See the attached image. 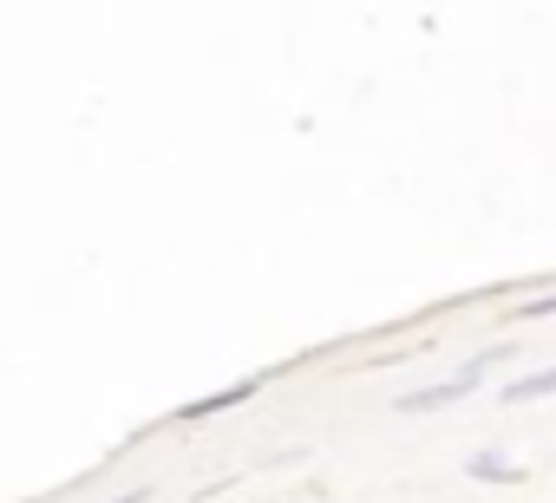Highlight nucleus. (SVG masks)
Segmentation results:
<instances>
[{
  "label": "nucleus",
  "instance_id": "5",
  "mask_svg": "<svg viewBox=\"0 0 556 503\" xmlns=\"http://www.w3.org/2000/svg\"><path fill=\"white\" fill-rule=\"evenodd\" d=\"M144 496H151V490H131V496H118V503H144Z\"/></svg>",
  "mask_w": 556,
  "mask_h": 503
},
{
  "label": "nucleus",
  "instance_id": "4",
  "mask_svg": "<svg viewBox=\"0 0 556 503\" xmlns=\"http://www.w3.org/2000/svg\"><path fill=\"white\" fill-rule=\"evenodd\" d=\"M549 314H556V295H536V301L517 308V321H549Z\"/></svg>",
  "mask_w": 556,
  "mask_h": 503
},
{
  "label": "nucleus",
  "instance_id": "2",
  "mask_svg": "<svg viewBox=\"0 0 556 503\" xmlns=\"http://www.w3.org/2000/svg\"><path fill=\"white\" fill-rule=\"evenodd\" d=\"M549 392H556V366H536V373H517L497 399H504V405H536V399H549Z\"/></svg>",
  "mask_w": 556,
  "mask_h": 503
},
{
  "label": "nucleus",
  "instance_id": "1",
  "mask_svg": "<svg viewBox=\"0 0 556 503\" xmlns=\"http://www.w3.org/2000/svg\"><path fill=\"white\" fill-rule=\"evenodd\" d=\"M249 392H262V379H236V386H223V392H210V399H190L177 418H184V425H197V418H210V412H229V405H242Z\"/></svg>",
  "mask_w": 556,
  "mask_h": 503
},
{
  "label": "nucleus",
  "instance_id": "3",
  "mask_svg": "<svg viewBox=\"0 0 556 503\" xmlns=\"http://www.w3.org/2000/svg\"><path fill=\"white\" fill-rule=\"evenodd\" d=\"M478 483H523V464L517 457H504V451H471V464H465Z\"/></svg>",
  "mask_w": 556,
  "mask_h": 503
}]
</instances>
